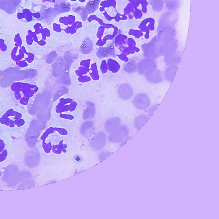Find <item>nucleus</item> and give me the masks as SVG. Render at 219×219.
<instances>
[{"label": "nucleus", "mask_w": 219, "mask_h": 219, "mask_svg": "<svg viewBox=\"0 0 219 219\" xmlns=\"http://www.w3.org/2000/svg\"><path fill=\"white\" fill-rule=\"evenodd\" d=\"M178 67L176 65L171 66L169 67L164 72V77L166 80L172 82Z\"/></svg>", "instance_id": "obj_8"}, {"label": "nucleus", "mask_w": 219, "mask_h": 219, "mask_svg": "<svg viewBox=\"0 0 219 219\" xmlns=\"http://www.w3.org/2000/svg\"><path fill=\"white\" fill-rule=\"evenodd\" d=\"M181 55L175 50H169L164 56V61L169 66L176 65L180 63Z\"/></svg>", "instance_id": "obj_5"}, {"label": "nucleus", "mask_w": 219, "mask_h": 219, "mask_svg": "<svg viewBox=\"0 0 219 219\" xmlns=\"http://www.w3.org/2000/svg\"><path fill=\"white\" fill-rule=\"evenodd\" d=\"M132 136H131V137H127V138H126V139H125V141H124V142H122V143H121V144H122V145H123L125 143V142H126V141H127H127H128V140H129V139H130V138H132Z\"/></svg>", "instance_id": "obj_12"}, {"label": "nucleus", "mask_w": 219, "mask_h": 219, "mask_svg": "<svg viewBox=\"0 0 219 219\" xmlns=\"http://www.w3.org/2000/svg\"><path fill=\"white\" fill-rule=\"evenodd\" d=\"M133 103L138 109L144 110L149 107L151 101L146 94L141 93L135 96L133 100Z\"/></svg>", "instance_id": "obj_1"}, {"label": "nucleus", "mask_w": 219, "mask_h": 219, "mask_svg": "<svg viewBox=\"0 0 219 219\" xmlns=\"http://www.w3.org/2000/svg\"><path fill=\"white\" fill-rule=\"evenodd\" d=\"M73 161L76 163H79L82 161V158L79 156H76L73 158Z\"/></svg>", "instance_id": "obj_10"}, {"label": "nucleus", "mask_w": 219, "mask_h": 219, "mask_svg": "<svg viewBox=\"0 0 219 219\" xmlns=\"http://www.w3.org/2000/svg\"><path fill=\"white\" fill-rule=\"evenodd\" d=\"M156 61L152 59H143L138 63V70L140 75H144L149 70L152 69H156Z\"/></svg>", "instance_id": "obj_2"}, {"label": "nucleus", "mask_w": 219, "mask_h": 219, "mask_svg": "<svg viewBox=\"0 0 219 219\" xmlns=\"http://www.w3.org/2000/svg\"><path fill=\"white\" fill-rule=\"evenodd\" d=\"M119 94L121 98L128 99L132 96L133 90L128 84H122L119 88Z\"/></svg>", "instance_id": "obj_7"}, {"label": "nucleus", "mask_w": 219, "mask_h": 219, "mask_svg": "<svg viewBox=\"0 0 219 219\" xmlns=\"http://www.w3.org/2000/svg\"><path fill=\"white\" fill-rule=\"evenodd\" d=\"M148 119V117L145 115H142L136 117L134 121V125L136 129L140 130L141 128L146 123Z\"/></svg>", "instance_id": "obj_9"}, {"label": "nucleus", "mask_w": 219, "mask_h": 219, "mask_svg": "<svg viewBox=\"0 0 219 219\" xmlns=\"http://www.w3.org/2000/svg\"><path fill=\"white\" fill-rule=\"evenodd\" d=\"M128 134V130L125 126H121L117 131L114 133L113 135L109 136V141L114 142H121L126 138Z\"/></svg>", "instance_id": "obj_4"}, {"label": "nucleus", "mask_w": 219, "mask_h": 219, "mask_svg": "<svg viewBox=\"0 0 219 219\" xmlns=\"http://www.w3.org/2000/svg\"><path fill=\"white\" fill-rule=\"evenodd\" d=\"M158 104H156V105L152 106L151 108L150 109L149 111V115L150 116H151L154 112L155 111V110L156 109L157 107H158Z\"/></svg>", "instance_id": "obj_11"}, {"label": "nucleus", "mask_w": 219, "mask_h": 219, "mask_svg": "<svg viewBox=\"0 0 219 219\" xmlns=\"http://www.w3.org/2000/svg\"><path fill=\"white\" fill-rule=\"evenodd\" d=\"M145 74L146 79L151 83H159L163 80V75L162 72L156 69H151Z\"/></svg>", "instance_id": "obj_3"}, {"label": "nucleus", "mask_w": 219, "mask_h": 219, "mask_svg": "<svg viewBox=\"0 0 219 219\" xmlns=\"http://www.w3.org/2000/svg\"><path fill=\"white\" fill-rule=\"evenodd\" d=\"M105 143V135L101 133L93 137L90 142V145L93 149L99 150L103 148Z\"/></svg>", "instance_id": "obj_6"}]
</instances>
